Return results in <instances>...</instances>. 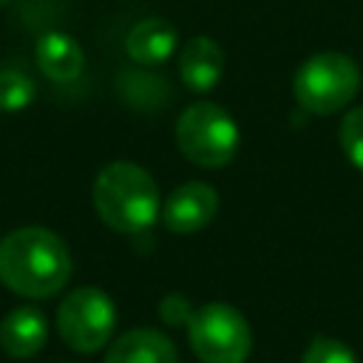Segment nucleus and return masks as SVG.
<instances>
[{"label": "nucleus", "mask_w": 363, "mask_h": 363, "mask_svg": "<svg viewBox=\"0 0 363 363\" xmlns=\"http://www.w3.org/2000/svg\"><path fill=\"white\" fill-rule=\"evenodd\" d=\"M301 363H357V357H354V352H352L343 340H335V337H315V340L306 346Z\"/></svg>", "instance_id": "obj_15"}, {"label": "nucleus", "mask_w": 363, "mask_h": 363, "mask_svg": "<svg viewBox=\"0 0 363 363\" xmlns=\"http://www.w3.org/2000/svg\"><path fill=\"white\" fill-rule=\"evenodd\" d=\"M218 213V193L204 182L179 184L162 204V221L170 233H199Z\"/></svg>", "instance_id": "obj_7"}, {"label": "nucleus", "mask_w": 363, "mask_h": 363, "mask_svg": "<svg viewBox=\"0 0 363 363\" xmlns=\"http://www.w3.org/2000/svg\"><path fill=\"white\" fill-rule=\"evenodd\" d=\"M68 244L45 227H20L0 241V281L23 298H51L71 278Z\"/></svg>", "instance_id": "obj_1"}, {"label": "nucleus", "mask_w": 363, "mask_h": 363, "mask_svg": "<svg viewBox=\"0 0 363 363\" xmlns=\"http://www.w3.org/2000/svg\"><path fill=\"white\" fill-rule=\"evenodd\" d=\"M125 51L139 65H162L176 51V28L162 17L139 20L125 37Z\"/></svg>", "instance_id": "obj_11"}, {"label": "nucleus", "mask_w": 363, "mask_h": 363, "mask_svg": "<svg viewBox=\"0 0 363 363\" xmlns=\"http://www.w3.org/2000/svg\"><path fill=\"white\" fill-rule=\"evenodd\" d=\"M85 54L79 43L62 31H48L37 43V68L54 82H71L82 74Z\"/></svg>", "instance_id": "obj_12"}, {"label": "nucleus", "mask_w": 363, "mask_h": 363, "mask_svg": "<svg viewBox=\"0 0 363 363\" xmlns=\"http://www.w3.org/2000/svg\"><path fill=\"white\" fill-rule=\"evenodd\" d=\"M3 3H9V0H0V6H3Z\"/></svg>", "instance_id": "obj_17"}, {"label": "nucleus", "mask_w": 363, "mask_h": 363, "mask_svg": "<svg viewBox=\"0 0 363 363\" xmlns=\"http://www.w3.org/2000/svg\"><path fill=\"white\" fill-rule=\"evenodd\" d=\"M224 74V51L213 37H193L179 51V77L193 94H207Z\"/></svg>", "instance_id": "obj_8"}, {"label": "nucleus", "mask_w": 363, "mask_h": 363, "mask_svg": "<svg viewBox=\"0 0 363 363\" xmlns=\"http://www.w3.org/2000/svg\"><path fill=\"white\" fill-rule=\"evenodd\" d=\"M190 349L201 363H244L252 349L247 318L221 301L204 303L187 323Z\"/></svg>", "instance_id": "obj_5"}, {"label": "nucleus", "mask_w": 363, "mask_h": 363, "mask_svg": "<svg viewBox=\"0 0 363 363\" xmlns=\"http://www.w3.org/2000/svg\"><path fill=\"white\" fill-rule=\"evenodd\" d=\"M113 326H116V306L96 286H77L60 301L57 332L62 343L79 354L99 352L111 340Z\"/></svg>", "instance_id": "obj_6"}, {"label": "nucleus", "mask_w": 363, "mask_h": 363, "mask_svg": "<svg viewBox=\"0 0 363 363\" xmlns=\"http://www.w3.org/2000/svg\"><path fill=\"white\" fill-rule=\"evenodd\" d=\"M105 363H179L173 340L159 329H130L113 340Z\"/></svg>", "instance_id": "obj_10"}, {"label": "nucleus", "mask_w": 363, "mask_h": 363, "mask_svg": "<svg viewBox=\"0 0 363 363\" xmlns=\"http://www.w3.org/2000/svg\"><path fill=\"white\" fill-rule=\"evenodd\" d=\"M48 340V320L34 306L11 309L0 323V346L9 357H34Z\"/></svg>", "instance_id": "obj_9"}, {"label": "nucleus", "mask_w": 363, "mask_h": 363, "mask_svg": "<svg viewBox=\"0 0 363 363\" xmlns=\"http://www.w3.org/2000/svg\"><path fill=\"white\" fill-rule=\"evenodd\" d=\"M360 91V68L352 57L340 51H323L309 57L292 79V94L298 105L309 113L329 116L346 108Z\"/></svg>", "instance_id": "obj_3"}, {"label": "nucleus", "mask_w": 363, "mask_h": 363, "mask_svg": "<svg viewBox=\"0 0 363 363\" xmlns=\"http://www.w3.org/2000/svg\"><path fill=\"white\" fill-rule=\"evenodd\" d=\"M193 312H196V309H190L187 298H182V295H176V292L167 295V298L159 303V315H162V320H164V323H173V326H179V323H190Z\"/></svg>", "instance_id": "obj_16"}, {"label": "nucleus", "mask_w": 363, "mask_h": 363, "mask_svg": "<svg viewBox=\"0 0 363 363\" xmlns=\"http://www.w3.org/2000/svg\"><path fill=\"white\" fill-rule=\"evenodd\" d=\"M337 142L340 150L346 153V159L363 170V105L352 108L343 119H340V130H337Z\"/></svg>", "instance_id": "obj_14"}, {"label": "nucleus", "mask_w": 363, "mask_h": 363, "mask_svg": "<svg viewBox=\"0 0 363 363\" xmlns=\"http://www.w3.org/2000/svg\"><path fill=\"white\" fill-rule=\"evenodd\" d=\"M176 145L199 167H224L238 150V125L216 102H196L176 119Z\"/></svg>", "instance_id": "obj_4"}, {"label": "nucleus", "mask_w": 363, "mask_h": 363, "mask_svg": "<svg viewBox=\"0 0 363 363\" xmlns=\"http://www.w3.org/2000/svg\"><path fill=\"white\" fill-rule=\"evenodd\" d=\"M94 207L116 233H145L159 218V187L153 176L133 162H111L94 179Z\"/></svg>", "instance_id": "obj_2"}, {"label": "nucleus", "mask_w": 363, "mask_h": 363, "mask_svg": "<svg viewBox=\"0 0 363 363\" xmlns=\"http://www.w3.org/2000/svg\"><path fill=\"white\" fill-rule=\"evenodd\" d=\"M34 99V82L17 68H0V111H23Z\"/></svg>", "instance_id": "obj_13"}]
</instances>
